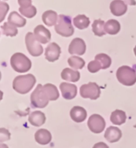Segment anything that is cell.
<instances>
[{"mask_svg": "<svg viewBox=\"0 0 136 148\" xmlns=\"http://www.w3.org/2000/svg\"><path fill=\"white\" fill-rule=\"evenodd\" d=\"M36 83V79L33 75L28 74L25 75L15 77L13 81V88L19 94H27L31 90Z\"/></svg>", "mask_w": 136, "mask_h": 148, "instance_id": "cell-1", "label": "cell"}, {"mask_svg": "<svg viewBox=\"0 0 136 148\" xmlns=\"http://www.w3.org/2000/svg\"><path fill=\"white\" fill-rule=\"evenodd\" d=\"M10 66L16 72L26 73L31 68V62L22 53H15L10 58Z\"/></svg>", "mask_w": 136, "mask_h": 148, "instance_id": "cell-2", "label": "cell"}, {"mask_svg": "<svg viewBox=\"0 0 136 148\" xmlns=\"http://www.w3.org/2000/svg\"><path fill=\"white\" fill-rule=\"evenodd\" d=\"M116 77L120 83L127 86H133L136 83L135 71L128 66H122L117 70Z\"/></svg>", "mask_w": 136, "mask_h": 148, "instance_id": "cell-3", "label": "cell"}, {"mask_svg": "<svg viewBox=\"0 0 136 148\" xmlns=\"http://www.w3.org/2000/svg\"><path fill=\"white\" fill-rule=\"evenodd\" d=\"M55 31L63 37H70L74 34V27L71 23V18L67 15H58V21L54 27Z\"/></svg>", "mask_w": 136, "mask_h": 148, "instance_id": "cell-4", "label": "cell"}, {"mask_svg": "<svg viewBox=\"0 0 136 148\" xmlns=\"http://www.w3.org/2000/svg\"><path fill=\"white\" fill-rule=\"evenodd\" d=\"M49 98L43 89V86L38 84L31 95V102L32 106L37 108H44L48 105Z\"/></svg>", "mask_w": 136, "mask_h": 148, "instance_id": "cell-5", "label": "cell"}, {"mask_svg": "<svg viewBox=\"0 0 136 148\" xmlns=\"http://www.w3.org/2000/svg\"><path fill=\"white\" fill-rule=\"evenodd\" d=\"M25 42H26L27 51L32 56L38 57L43 54V48L41 46L40 42L34 37V35L33 33H31V32L27 33L26 38H25Z\"/></svg>", "mask_w": 136, "mask_h": 148, "instance_id": "cell-6", "label": "cell"}, {"mask_svg": "<svg viewBox=\"0 0 136 148\" xmlns=\"http://www.w3.org/2000/svg\"><path fill=\"white\" fill-rule=\"evenodd\" d=\"M100 87L95 83H89L83 84L80 87V95L84 99H91L95 100L100 96Z\"/></svg>", "mask_w": 136, "mask_h": 148, "instance_id": "cell-7", "label": "cell"}, {"mask_svg": "<svg viewBox=\"0 0 136 148\" xmlns=\"http://www.w3.org/2000/svg\"><path fill=\"white\" fill-rule=\"evenodd\" d=\"M87 125L91 131L95 134H99L105 129L106 122L101 115L94 114L89 118Z\"/></svg>", "mask_w": 136, "mask_h": 148, "instance_id": "cell-8", "label": "cell"}, {"mask_svg": "<svg viewBox=\"0 0 136 148\" xmlns=\"http://www.w3.org/2000/svg\"><path fill=\"white\" fill-rule=\"evenodd\" d=\"M68 51L71 55H84L86 52L85 42L80 38H74L70 43Z\"/></svg>", "mask_w": 136, "mask_h": 148, "instance_id": "cell-9", "label": "cell"}, {"mask_svg": "<svg viewBox=\"0 0 136 148\" xmlns=\"http://www.w3.org/2000/svg\"><path fill=\"white\" fill-rule=\"evenodd\" d=\"M60 54H61L60 47L55 42H51L46 48L45 58L49 62H54L59 59Z\"/></svg>", "mask_w": 136, "mask_h": 148, "instance_id": "cell-10", "label": "cell"}, {"mask_svg": "<svg viewBox=\"0 0 136 148\" xmlns=\"http://www.w3.org/2000/svg\"><path fill=\"white\" fill-rule=\"evenodd\" d=\"M34 37L40 43L46 44L48 42L51 41V34L50 31L43 27V25H38L34 30Z\"/></svg>", "mask_w": 136, "mask_h": 148, "instance_id": "cell-11", "label": "cell"}, {"mask_svg": "<svg viewBox=\"0 0 136 148\" xmlns=\"http://www.w3.org/2000/svg\"><path fill=\"white\" fill-rule=\"evenodd\" d=\"M62 95L65 99H73L77 95V86L68 83H62L59 86Z\"/></svg>", "mask_w": 136, "mask_h": 148, "instance_id": "cell-12", "label": "cell"}, {"mask_svg": "<svg viewBox=\"0 0 136 148\" xmlns=\"http://www.w3.org/2000/svg\"><path fill=\"white\" fill-rule=\"evenodd\" d=\"M110 9L115 16H121L126 12L127 5L122 0H114L111 3Z\"/></svg>", "mask_w": 136, "mask_h": 148, "instance_id": "cell-13", "label": "cell"}, {"mask_svg": "<svg viewBox=\"0 0 136 148\" xmlns=\"http://www.w3.org/2000/svg\"><path fill=\"white\" fill-rule=\"evenodd\" d=\"M70 115L72 120L75 121V123H82L86 119L87 113L83 107L75 106L72 107V109L70 111Z\"/></svg>", "mask_w": 136, "mask_h": 148, "instance_id": "cell-14", "label": "cell"}, {"mask_svg": "<svg viewBox=\"0 0 136 148\" xmlns=\"http://www.w3.org/2000/svg\"><path fill=\"white\" fill-rule=\"evenodd\" d=\"M34 139L38 144L47 145L50 143L52 139L51 132L46 129H39L34 134Z\"/></svg>", "mask_w": 136, "mask_h": 148, "instance_id": "cell-15", "label": "cell"}, {"mask_svg": "<svg viewBox=\"0 0 136 148\" xmlns=\"http://www.w3.org/2000/svg\"><path fill=\"white\" fill-rule=\"evenodd\" d=\"M104 137L110 143H115L119 141L122 137V131L116 127H110L106 129Z\"/></svg>", "mask_w": 136, "mask_h": 148, "instance_id": "cell-16", "label": "cell"}, {"mask_svg": "<svg viewBox=\"0 0 136 148\" xmlns=\"http://www.w3.org/2000/svg\"><path fill=\"white\" fill-rule=\"evenodd\" d=\"M28 120L30 122V123L34 127H40L42 125H43L46 122V115L44 113H43L39 110L33 111L32 113L30 114Z\"/></svg>", "mask_w": 136, "mask_h": 148, "instance_id": "cell-17", "label": "cell"}, {"mask_svg": "<svg viewBox=\"0 0 136 148\" xmlns=\"http://www.w3.org/2000/svg\"><path fill=\"white\" fill-rule=\"evenodd\" d=\"M62 79L70 82H78L80 79V73L71 68H65L61 73Z\"/></svg>", "mask_w": 136, "mask_h": 148, "instance_id": "cell-18", "label": "cell"}, {"mask_svg": "<svg viewBox=\"0 0 136 148\" xmlns=\"http://www.w3.org/2000/svg\"><path fill=\"white\" fill-rule=\"evenodd\" d=\"M58 14L54 10H47L43 14L42 18L45 24L48 27H52L55 26L57 21H58Z\"/></svg>", "mask_w": 136, "mask_h": 148, "instance_id": "cell-19", "label": "cell"}, {"mask_svg": "<svg viewBox=\"0 0 136 148\" xmlns=\"http://www.w3.org/2000/svg\"><path fill=\"white\" fill-rule=\"evenodd\" d=\"M8 23L16 27H23L26 25L27 21L20 14H18L16 11H13L8 17Z\"/></svg>", "mask_w": 136, "mask_h": 148, "instance_id": "cell-20", "label": "cell"}, {"mask_svg": "<svg viewBox=\"0 0 136 148\" xmlns=\"http://www.w3.org/2000/svg\"><path fill=\"white\" fill-rule=\"evenodd\" d=\"M126 120V113L121 110H115L111 114V122L115 125H122Z\"/></svg>", "mask_w": 136, "mask_h": 148, "instance_id": "cell-21", "label": "cell"}, {"mask_svg": "<svg viewBox=\"0 0 136 148\" xmlns=\"http://www.w3.org/2000/svg\"><path fill=\"white\" fill-rule=\"evenodd\" d=\"M120 23L115 19H110L105 23V31L109 35H116L120 31Z\"/></svg>", "mask_w": 136, "mask_h": 148, "instance_id": "cell-22", "label": "cell"}, {"mask_svg": "<svg viewBox=\"0 0 136 148\" xmlns=\"http://www.w3.org/2000/svg\"><path fill=\"white\" fill-rule=\"evenodd\" d=\"M73 23L76 27L79 30H83L89 27L90 19L84 14H78L73 19Z\"/></svg>", "mask_w": 136, "mask_h": 148, "instance_id": "cell-23", "label": "cell"}, {"mask_svg": "<svg viewBox=\"0 0 136 148\" xmlns=\"http://www.w3.org/2000/svg\"><path fill=\"white\" fill-rule=\"evenodd\" d=\"M43 89L47 95L49 100L55 101V100L58 99V97H59V93H58L57 87L54 85L51 84V83H47L43 86Z\"/></svg>", "mask_w": 136, "mask_h": 148, "instance_id": "cell-24", "label": "cell"}, {"mask_svg": "<svg viewBox=\"0 0 136 148\" xmlns=\"http://www.w3.org/2000/svg\"><path fill=\"white\" fill-rule=\"evenodd\" d=\"M92 31L97 36H102L106 35L105 23L101 19H96L92 24Z\"/></svg>", "mask_w": 136, "mask_h": 148, "instance_id": "cell-25", "label": "cell"}, {"mask_svg": "<svg viewBox=\"0 0 136 148\" xmlns=\"http://www.w3.org/2000/svg\"><path fill=\"white\" fill-rule=\"evenodd\" d=\"M68 64L70 65V66H71L73 69L78 70L83 68V66H85V62L80 57L71 56L68 59Z\"/></svg>", "mask_w": 136, "mask_h": 148, "instance_id": "cell-26", "label": "cell"}, {"mask_svg": "<svg viewBox=\"0 0 136 148\" xmlns=\"http://www.w3.org/2000/svg\"><path fill=\"white\" fill-rule=\"evenodd\" d=\"M95 60H97L101 66L102 69H107L111 64V59L109 55L106 54H99L95 56Z\"/></svg>", "mask_w": 136, "mask_h": 148, "instance_id": "cell-27", "label": "cell"}, {"mask_svg": "<svg viewBox=\"0 0 136 148\" xmlns=\"http://www.w3.org/2000/svg\"><path fill=\"white\" fill-rule=\"evenodd\" d=\"M3 35H7V36H10V37H14L18 34V30L16 27H14L13 25H11L7 23H4V24L1 27Z\"/></svg>", "mask_w": 136, "mask_h": 148, "instance_id": "cell-28", "label": "cell"}, {"mask_svg": "<svg viewBox=\"0 0 136 148\" xmlns=\"http://www.w3.org/2000/svg\"><path fill=\"white\" fill-rule=\"evenodd\" d=\"M19 12L25 17L33 18L37 13V10L34 6H31V7H26V8L19 7Z\"/></svg>", "mask_w": 136, "mask_h": 148, "instance_id": "cell-29", "label": "cell"}, {"mask_svg": "<svg viewBox=\"0 0 136 148\" xmlns=\"http://www.w3.org/2000/svg\"><path fill=\"white\" fill-rule=\"evenodd\" d=\"M9 10V5L7 3L0 2V23L4 20Z\"/></svg>", "mask_w": 136, "mask_h": 148, "instance_id": "cell-30", "label": "cell"}, {"mask_svg": "<svg viewBox=\"0 0 136 148\" xmlns=\"http://www.w3.org/2000/svg\"><path fill=\"white\" fill-rule=\"evenodd\" d=\"M87 68H88V71L91 73H96L98 72L99 70L102 69V67H101L99 62L97 60H95V59L94 61L89 62Z\"/></svg>", "mask_w": 136, "mask_h": 148, "instance_id": "cell-31", "label": "cell"}, {"mask_svg": "<svg viewBox=\"0 0 136 148\" xmlns=\"http://www.w3.org/2000/svg\"><path fill=\"white\" fill-rule=\"evenodd\" d=\"M10 138V133L6 128H0V143L8 141Z\"/></svg>", "mask_w": 136, "mask_h": 148, "instance_id": "cell-32", "label": "cell"}, {"mask_svg": "<svg viewBox=\"0 0 136 148\" xmlns=\"http://www.w3.org/2000/svg\"><path fill=\"white\" fill-rule=\"evenodd\" d=\"M18 3L19 4L20 7L26 8L32 6L31 5V0H18Z\"/></svg>", "mask_w": 136, "mask_h": 148, "instance_id": "cell-33", "label": "cell"}, {"mask_svg": "<svg viewBox=\"0 0 136 148\" xmlns=\"http://www.w3.org/2000/svg\"><path fill=\"white\" fill-rule=\"evenodd\" d=\"M93 148H109V147L107 145L102 143V142H99V143H97L94 145Z\"/></svg>", "mask_w": 136, "mask_h": 148, "instance_id": "cell-34", "label": "cell"}, {"mask_svg": "<svg viewBox=\"0 0 136 148\" xmlns=\"http://www.w3.org/2000/svg\"><path fill=\"white\" fill-rule=\"evenodd\" d=\"M123 2L126 5H129V6H135V5H136L135 0H123Z\"/></svg>", "mask_w": 136, "mask_h": 148, "instance_id": "cell-35", "label": "cell"}, {"mask_svg": "<svg viewBox=\"0 0 136 148\" xmlns=\"http://www.w3.org/2000/svg\"><path fill=\"white\" fill-rule=\"evenodd\" d=\"M0 148H9L8 147V146L6 144H4V143H0Z\"/></svg>", "mask_w": 136, "mask_h": 148, "instance_id": "cell-36", "label": "cell"}, {"mask_svg": "<svg viewBox=\"0 0 136 148\" xmlns=\"http://www.w3.org/2000/svg\"><path fill=\"white\" fill-rule=\"evenodd\" d=\"M3 92L2 90H0V101L3 99Z\"/></svg>", "mask_w": 136, "mask_h": 148, "instance_id": "cell-37", "label": "cell"}, {"mask_svg": "<svg viewBox=\"0 0 136 148\" xmlns=\"http://www.w3.org/2000/svg\"><path fill=\"white\" fill-rule=\"evenodd\" d=\"M134 53H135V55L136 56V46L135 47V48H134Z\"/></svg>", "mask_w": 136, "mask_h": 148, "instance_id": "cell-38", "label": "cell"}, {"mask_svg": "<svg viewBox=\"0 0 136 148\" xmlns=\"http://www.w3.org/2000/svg\"><path fill=\"white\" fill-rule=\"evenodd\" d=\"M133 66H134V70L135 71V72H136V65H134Z\"/></svg>", "mask_w": 136, "mask_h": 148, "instance_id": "cell-39", "label": "cell"}, {"mask_svg": "<svg viewBox=\"0 0 136 148\" xmlns=\"http://www.w3.org/2000/svg\"><path fill=\"white\" fill-rule=\"evenodd\" d=\"M1 77H2V75H1V72H0V80H1Z\"/></svg>", "mask_w": 136, "mask_h": 148, "instance_id": "cell-40", "label": "cell"}, {"mask_svg": "<svg viewBox=\"0 0 136 148\" xmlns=\"http://www.w3.org/2000/svg\"><path fill=\"white\" fill-rule=\"evenodd\" d=\"M135 128H136V124H135Z\"/></svg>", "mask_w": 136, "mask_h": 148, "instance_id": "cell-41", "label": "cell"}, {"mask_svg": "<svg viewBox=\"0 0 136 148\" xmlns=\"http://www.w3.org/2000/svg\"><path fill=\"white\" fill-rule=\"evenodd\" d=\"M4 1H6V0H4Z\"/></svg>", "mask_w": 136, "mask_h": 148, "instance_id": "cell-42", "label": "cell"}]
</instances>
